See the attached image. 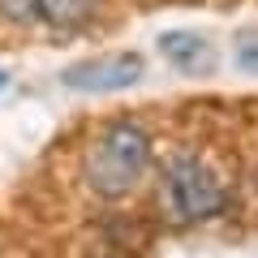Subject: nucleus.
I'll list each match as a JSON object with an SVG mask.
<instances>
[{"label":"nucleus","instance_id":"obj_1","mask_svg":"<svg viewBox=\"0 0 258 258\" xmlns=\"http://www.w3.org/2000/svg\"><path fill=\"white\" fill-rule=\"evenodd\" d=\"M151 164H155L151 125L138 116H116L108 125H99V134L91 138V147L82 155V181L95 198L120 203L125 194L138 189Z\"/></svg>","mask_w":258,"mask_h":258},{"label":"nucleus","instance_id":"obj_2","mask_svg":"<svg viewBox=\"0 0 258 258\" xmlns=\"http://www.w3.org/2000/svg\"><path fill=\"white\" fill-rule=\"evenodd\" d=\"M232 194L224 176L198 151H172L155 164V211L172 228H198V224L224 220Z\"/></svg>","mask_w":258,"mask_h":258},{"label":"nucleus","instance_id":"obj_3","mask_svg":"<svg viewBox=\"0 0 258 258\" xmlns=\"http://www.w3.org/2000/svg\"><path fill=\"white\" fill-rule=\"evenodd\" d=\"M147 78V56L142 52H116V56H91V60H74L60 69V86L82 95H112L129 91Z\"/></svg>","mask_w":258,"mask_h":258},{"label":"nucleus","instance_id":"obj_4","mask_svg":"<svg viewBox=\"0 0 258 258\" xmlns=\"http://www.w3.org/2000/svg\"><path fill=\"white\" fill-rule=\"evenodd\" d=\"M103 18V0H30V26L47 35H86Z\"/></svg>","mask_w":258,"mask_h":258},{"label":"nucleus","instance_id":"obj_5","mask_svg":"<svg viewBox=\"0 0 258 258\" xmlns=\"http://www.w3.org/2000/svg\"><path fill=\"white\" fill-rule=\"evenodd\" d=\"M159 56H168V64L172 69H181V74H207L211 69V43H207V35H198V30H164V35L155 39Z\"/></svg>","mask_w":258,"mask_h":258},{"label":"nucleus","instance_id":"obj_6","mask_svg":"<svg viewBox=\"0 0 258 258\" xmlns=\"http://www.w3.org/2000/svg\"><path fill=\"white\" fill-rule=\"evenodd\" d=\"M0 22L30 26V0H0Z\"/></svg>","mask_w":258,"mask_h":258},{"label":"nucleus","instance_id":"obj_7","mask_svg":"<svg viewBox=\"0 0 258 258\" xmlns=\"http://www.w3.org/2000/svg\"><path fill=\"white\" fill-rule=\"evenodd\" d=\"M237 69L241 74H258V39H249V43L237 47Z\"/></svg>","mask_w":258,"mask_h":258},{"label":"nucleus","instance_id":"obj_8","mask_svg":"<svg viewBox=\"0 0 258 258\" xmlns=\"http://www.w3.org/2000/svg\"><path fill=\"white\" fill-rule=\"evenodd\" d=\"M5 82H9V74H0V86H5Z\"/></svg>","mask_w":258,"mask_h":258}]
</instances>
